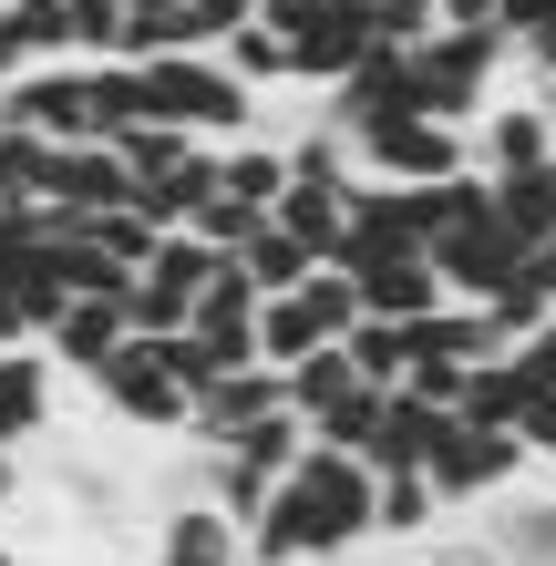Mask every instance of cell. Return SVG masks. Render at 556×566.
Returning a JSON list of instances; mask_svg holds the SVG:
<instances>
[{"mask_svg":"<svg viewBox=\"0 0 556 566\" xmlns=\"http://www.w3.org/2000/svg\"><path fill=\"white\" fill-rule=\"evenodd\" d=\"M371 505H381V474L340 443H300L289 484L269 494V515L248 525V566H331L350 546H371Z\"/></svg>","mask_w":556,"mask_h":566,"instance_id":"6da1fadb","label":"cell"},{"mask_svg":"<svg viewBox=\"0 0 556 566\" xmlns=\"http://www.w3.org/2000/svg\"><path fill=\"white\" fill-rule=\"evenodd\" d=\"M433 279H443V298H464V310H495L505 298V279L526 269V238L495 217V186L484 176H453L443 186V227H433Z\"/></svg>","mask_w":556,"mask_h":566,"instance_id":"7a4b0ae2","label":"cell"},{"mask_svg":"<svg viewBox=\"0 0 556 566\" xmlns=\"http://www.w3.org/2000/svg\"><path fill=\"white\" fill-rule=\"evenodd\" d=\"M135 73H145L155 124H176V135H196V145H238V135H258V93L227 73L217 52H166V62H135Z\"/></svg>","mask_w":556,"mask_h":566,"instance_id":"3957f363","label":"cell"},{"mask_svg":"<svg viewBox=\"0 0 556 566\" xmlns=\"http://www.w3.org/2000/svg\"><path fill=\"white\" fill-rule=\"evenodd\" d=\"M402 62H412V104L433 124H464V135H474V114L495 104V73L515 62V42H505V31H422Z\"/></svg>","mask_w":556,"mask_h":566,"instance_id":"277c9868","label":"cell"},{"mask_svg":"<svg viewBox=\"0 0 556 566\" xmlns=\"http://www.w3.org/2000/svg\"><path fill=\"white\" fill-rule=\"evenodd\" d=\"M350 319H361V289H350V269H310L300 289L258 298V360L269 371H300L310 350H340Z\"/></svg>","mask_w":556,"mask_h":566,"instance_id":"5b68a950","label":"cell"},{"mask_svg":"<svg viewBox=\"0 0 556 566\" xmlns=\"http://www.w3.org/2000/svg\"><path fill=\"white\" fill-rule=\"evenodd\" d=\"M93 402H104L124 432H166V443H186V412H196V391L176 381V360H166V340H124L104 371H93Z\"/></svg>","mask_w":556,"mask_h":566,"instance_id":"8992f818","label":"cell"},{"mask_svg":"<svg viewBox=\"0 0 556 566\" xmlns=\"http://www.w3.org/2000/svg\"><path fill=\"white\" fill-rule=\"evenodd\" d=\"M350 165H361V186H453V176H474L464 124H433V114L361 124V135H350Z\"/></svg>","mask_w":556,"mask_h":566,"instance_id":"52a82bcc","label":"cell"},{"mask_svg":"<svg viewBox=\"0 0 556 566\" xmlns=\"http://www.w3.org/2000/svg\"><path fill=\"white\" fill-rule=\"evenodd\" d=\"M217 269H227V258L196 238V227H166V238H155V258L124 279V310H135V329H145V340H176V329L196 319V298H207Z\"/></svg>","mask_w":556,"mask_h":566,"instance_id":"ba28073f","label":"cell"},{"mask_svg":"<svg viewBox=\"0 0 556 566\" xmlns=\"http://www.w3.org/2000/svg\"><path fill=\"white\" fill-rule=\"evenodd\" d=\"M526 474H536V463H526V443H515V432H484V422H443L433 463H422V484L443 494V515L495 505V494H515Z\"/></svg>","mask_w":556,"mask_h":566,"instance_id":"9c48e42d","label":"cell"},{"mask_svg":"<svg viewBox=\"0 0 556 566\" xmlns=\"http://www.w3.org/2000/svg\"><path fill=\"white\" fill-rule=\"evenodd\" d=\"M464 165L484 186H515V176H536V165H556V104L546 93H495V104L474 114V135H464Z\"/></svg>","mask_w":556,"mask_h":566,"instance_id":"30bf717a","label":"cell"},{"mask_svg":"<svg viewBox=\"0 0 556 566\" xmlns=\"http://www.w3.org/2000/svg\"><path fill=\"white\" fill-rule=\"evenodd\" d=\"M269 21L289 42V83H310V93H340L350 73H361V52H371V21L331 11V0H279Z\"/></svg>","mask_w":556,"mask_h":566,"instance_id":"8fae6325","label":"cell"},{"mask_svg":"<svg viewBox=\"0 0 556 566\" xmlns=\"http://www.w3.org/2000/svg\"><path fill=\"white\" fill-rule=\"evenodd\" d=\"M124 340H135V310H124V289H104V298H62V319L42 329V360H52V371H73V381H93Z\"/></svg>","mask_w":556,"mask_h":566,"instance_id":"7c38bea8","label":"cell"},{"mask_svg":"<svg viewBox=\"0 0 556 566\" xmlns=\"http://www.w3.org/2000/svg\"><path fill=\"white\" fill-rule=\"evenodd\" d=\"M145 566H248V525H227L207 494L155 505V546H145Z\"/></svg>","mask_w":556,"mask_h":566,"instance_id":"4fadbf2b","label":"cell"},{"mask_svg":"<svg viewBox=\"0 0 556 566\" xmlns=\"http://www.w3.org/2000/svg\"><path fill=\"white\" fill-rule=\"evenodd\" d=\"M52 422H62V371L42 360V340L0 350V453H31Z\"/></svg>","mask_w":556,"mask_h":566,"instance_id":"5bb4252c","label":"cell"},{"mask_svg":"<svg viewBox=\"0 0 556 566\" xmlns=\"http://www.w3.org/2000/svg\"><path fill=\"white\" fill-rule=\"evenodd\" d=\"M42 207L62 227H83V217H104V207H135V186H124V155L114 145H52V186H42Z\"/></svg>","mask_w":556,"mask_h":566,"instance_id":"9a60e30c","label":"cell"},{"mask_svg":"<svg viewBox=\"0 0 556 566\" xmlns=\"http://www.w3.org/2000/svg\"><path fill=\"white\" fill-rule=\"evenodd\" d=\"M361 186V176H350ZM350 186H319V176H289L279 186V207H269V227H289L319 269H340V238H350Z\"/></svg>","mask_w":556,"mask_h":566,"instance_id":"2e32d148","label":"cell"},{"mask_svg":"<svg viewBox=\"0 0 556 566\" xmlns=\"http://www.w3.org/2000/svg\"><path fill=\"white\" fill-rule=\"evenodd\" d=\"M484 546H495V566H556V484H515L484 505Z\"/></svg>","mask_w":556,"mask_h":566,"instance_id":"e0dca14e","label":"cell"},{"mask_svg":"<svg viewBox=\"0 0 556 566\" xmlns=\"http://www.w3.org/2000/svg\"><path fill=\"white\" fill-rule=\"evenodd\" d=\"M350 289H361V319H433V310H443L433 258H361Z\"/></svg>","mask_w":556,"mask_h":566,"instance_id":"ac0fdd59","label":"cell"},{"mask_svg":"<svg viewBox=\"0 0 556 566\" xmlns=\"http://www.w3.org/2000/svg\"><path fill=\"white\" fill-rule=\"evenodd\" d=\"M443 422L453 412H433V402H412V391H391L381 402V432H371V474H422V463H433V443H443Z\"/></svg>","mask_w":556,"mask_h":566,"instance_id":"d6986e66","label":"cell"},{"mask_svg":"<svg viewBox=\"0 0 556 566\" xmlns=\"http://www.w3.org/2000/svg\"><path fill=\"white\" fill-rule=\"evenodd\" d=\"M166 52H217V42H207V21H196L186 0H124L114 62H166Z\"/></svg>","mask_w":556,"mask_h":566,"instance_id":"ffe728a7","label":"cell"},{"mask_svg":"<svg viewBox=\"0 0 556 566\" xmlns=\"http://www.w3.org/2000/svg\"><path fill=\"white\" fill-rule=\"evenodd\" d=\"M0 42H11L21 73H42V62H73V11H62V0H0Z\"/></svg>","mask_w":556,"mask_h":566,"instance_id":"44dd1931","label":"cell"},{"mask_svg":"<svg viewBox=\"0 0 556 566\" xmlns=\"http://www.w3.org/2000/svg\"><path fill=\"white\" fill-rule=\"evenodd\" d=\"M443 536V494L422 474H381V505H371V546H422Z\"/></svg>","mask_w":556,"mask_h":566,"instance_id":"7402d4cb","label":"cell"},{"mask_svg":"<svg viewBox=\"0 0 556 566\" xmlns=\"http://www.w3.org/2000/svg\"><path fill=\"white\" fill-rule=\"evenodd\" d=\"M515 412H526V371L495 350V360H474L464 371V402H453V422H484V432H515Z\"/></svg>","mask_w":556,"mask_h":566,"instance_id":"603a6c76","label":"cell"},{"mask_svg":"<svg viewBox=\"0 0 556 566\" xmlns=\"http://www.w3.org/2000/svg\"><path fill=\"white\" fill-rule=\"evenodd\" d=\"M217 62H227V73H238L248 93H269V83H289V42H279V21H269V11L227 31V42H217Z\"/></svg>","mask_w":556,"mask_h":566,"instance_id":"cb8c5ba5","label":"cell"},{"mask_svg":"<svg viewBox=\"0 0 556 566\" xmlns=\"http://www.w3.org/2000/svg\"><path fill=\"white\" fill-rule=\"evenodd\" d=\"M238 269H248V289H258V298H279V289H300V279L319 269V258H310L300 238H289V227H258V238L238 248Z\"/></svg>","mask_w":556,"mask_h":566,"instance_id":"d4e9b609","label":"cell"},{"mask_svg":"<svg viewBox=\"0 0 556 566\" xmlns=\"http://www.w3.org/2000/svg\"><path fill=\"white\" fill-rule=\"evenodd\" d=\"M350 391H361V371H350V350H310L300 371H289V412L319 422V412H340Z\"/></svg>","mask_w":556,"mask_h":566,"instance_id":"484cf974","label":"cell"},{"mask_svg":"<svg viewBox=\"0 0 556 566\" xmlns=\"http://www.w3.org/2000/svg\"><path fill=\"white\" fill-rule=\"evenodd\" d=\"M73 238H83L93 258H114V269H124V279H135V269H145V258H155V227H145L135 207H104V217H83V227H73Z\"/></svg>","mask_w":556,"mask_h":566,"instance_id":"4316f807","label":"cell"},{"mask_svg":"<svg viewBox=\"0 0 556 566\" xmlns=\"http://www.w3.org/2000/svg\"><path fill=\"white\" fill-rule=\"evenodd\" d=\"M42 186H52V145L0 124V207H42Z\"/></svg>","mask_w":556,"mask_h":566,"instance_id":"83f0119b","label":"cell"},{"mask_svg":"<svg viewBox=\"0 0 556 566\" xmlns=\"http://www.w3.org/2000/svg\"><path fill=\"white\" fill-rule=\"evenodd\" d=\"M495 31L515 42V62H526V52H546V42H556V0H505V11H495Z\"/></svg>","mask_w":556,"mask_h":566,"instance_id":"f1b7e54d","label":"cell"},{"mask_svg":"<svg viewBox=\"0 0 556 566\" xmlns=\"http://www.w3.org/2000/svg\"><path fill=\"white\" fill-rule=\"evenodd\" d=\"M464 371H474V360H412L402 391H412V402H433V412H453V402H464Z\"/></svg>","mask_w":556,"mask_h":566,"instance_id":"f546056e","label":"cell"},{"mask_svg":"<svg viewBox=\"0 0 556 566\" xmlns=\"http://www.w3.org/2000/svg\"><path fill=\"white\" fill-rule=\"evenodd\" d=\"M515 443H526V463H546V474H556V391H526V412H515Z\"/></svg>","mask_w":556,"mask_h":566,"instance_id":"4dcf8cb0","label":"cell"},{"mask_svg":"<svg viewBox=\"0 0 556 566\" xmlns=\"http://www.w3.org/2000/svg\"><path fill=\"white\" fill-rule=\"evenodd\" d=\"M505 360L526 371V391H556V310H546V319H536V329H526V340H515Z\"/></svg>","mask_w":556,"mask_h":566,"instance_id":"1f68e13d","label":"cell"},{"mask_svg":"<svg viewBox=\"0 0 556 566\" xmlns=\"http://www.w3.org/2000/svg\"><path fill=\"white\" fill-rule=\"evenodd\" d=\"M422 566H495V546H484V525H443V536H422Z\"/></svg>","mask_w":556,"mask_h":566,"instance_id":"d6a6232c","label":"cell"},{"mask_svg":"<svg viewBox=\"0 0 556 566\" xmlns=\"http://www.w3.org/2000/svg\"><path fill=\"white\" fill-rule=\"evenodd\" d=\"M186 11L207 21V42H227V31H238V21H258V0H186Z\"/></svg>","mask_w":556,"mask_h":566,"instance_id":"836d02e7","label":"cell"},{"mask_svg":"<svg viewBox=\"0 0 556 566\" xmlns=\"http://www.w3.org/2000/svg\"><path fill=\"white\" fill-rule=\"evenodd\" d=\"M495 11H505V0H443L433 31H495Z\"/></svg>","mask_w":556,"mask_h":566,"instance_id":"e575fe53","label":"cell"},{"mask_svg":"<svg viewBox=\"0 0 556 566\" xmlns=\"http://www.w3.org/2000/svg\"><path fill=\"white\" fill-rule=\"evenodd\" d=\"M526 73H536L526 93H546V104H556V42H546V52H526Z\"/></svg>","mask_w":556,"mask_h":566,"instance_id":"d590c367","label":"cell"},{"mask_svg":"<svg viewBox=\"0 0 556 566\" xmlns=\"http://www.w3.org/2000/svg\"><path fill=\"white\" fill-rule=\"evenodd\" d=\"M11 73H21V62H11V42H0V83H11Z\"/></svg>","mask_w":556,"mask_h":566,"instance_id":"8d00e7d4","label":"cell"},{"mask_svg":"<svg viewBox=\"0 0 556 566\" xmlns=\"http://www.w3.org/2000/svg\"><path fill=\"white\" fill-rule=\"evenodd\" d=\"M0 566H21V546H0Z\"/></svg>","mask_w":556,"mask_h":566,"instance_id":"74e56055","label":"cell"},{"mask_svg":"<svg viewBox=\"0 0 556 566\" xmlns=\"http://www.w3.org/2000/svg\"><path fill=\"white\" fill-rule=\"evenodd\" d=\"M258 11H279V0H258Z\"/></svg>","mask_w":556,"mask_h":566,"instance_id":"f35d334b","label":"cell"}]
</instances>
